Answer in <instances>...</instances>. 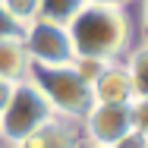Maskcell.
Wrapping results in <instances>:
<instances>
[{
    "label": "cell",
    "mask_w": 148,
    "mask_h": 148,
    "mask_svg": "<svg viewBox=\"0 0 148 148\" xmlns=\"http://www.w3.org/2000/svg\"><path fill=\"white\" fill-rule=\"evenodd\" d=\"M69 38L73 51L79 57H98V60H123V54L132 47V16L129 6H101L85 3L69 19Z\"/></svg>",
    "instance_id": "6da1fadb"
},
{
    "label": "cell",
    "mask_w": 148,
    "mask_h": 148,
    "mask_svg": "<svg viewBox=\"0 0 148 148\" xmlns=\"http://www.w3.org/2000/svg\"><path fill=\"white\" fill-rule=\"evenodd\" d=\"M29 82L44 95L54 117L79 123L85 117V110L91 107V88L76 76V69L69 63L66 66H32Z\"/></svg>",
    "instance_id": "7a4b0ae2"
},
{
    "label": "cell",
    "mask_w": 148,
    "mask_h": 148,
    "mask_svg": "<svg viewBox=\"0 0 148 148\" xmlns=\"http://www.w3.org/2000/svg\"><path fill=\"white\" fill-rule=\"evenodd\" d=\"M54 117L51 104L44 101V95L32 85L29 79L16 82V91L10 98V104L3 107L0 114V136H3V145L13 148L16 142H22L25 136H32L41 123Z\"/></svg>",
    "instance_id": "3957f363"
},
{
    "label": "cell",
    "mask_w": 148,
    "mask_h": 148,
    "mask_svg": "<svg viewBox=\"0 0 148 148\" xmlns=\"http://www.w3.org/2000/svg\"><path fill=\"white\" fill-rule=\"evenodd\" d=\"M22 44L29 51L32 66H66V63H73V57H76L69 29L60 25V22H47L41 16L25 25Z\"/></svg>",
    "instance_id": "277c9868"
},
{
    "label": "cell",
    "mask_w": 148,
    "mask_h": 148,
    "mask_svg": "<svg viewBox=\"0 0 148 148\" xmlns=\"http://www.w3.org/2000/svg\"><path fill=\"white\" fill-rule=\"evenodd\" d=\"M129 129H132L129 104H91L85 117L79 120L82 145H95V148H110Z\"/></svg>",
    "instance_id": "5b68a950"
},
{
    "label": "cell",
    "mask_w": 148,
    "mask_h": 148,
    "mask_svg": "<svg viewBox=\"0 0 148 148\" xmlns=\"http://www.w3.org/2000/svg\"><path fill=\"white\" fill-rule=\"evenodd\" d=\"M13 148H82V132H79L76 120L51 117L32 136H25L22 142H16Z\"/></svg>",
    "instance_id": "8992f818"
},
{
    "label": "cell",
    "mask_w": 148,
    "mask_h": 148,
    "mask_svg": "<svg viewBox=\"0 0 148 148\" xmlns=\"http://www.w3.org/2000/svg\"><path fill=\"white\" fill-rule=\"evenodd\" d=\"M132 101V85L126 79L123 63L114 60L95 82H91V104H129Z\"/></svg>",
    "instance_id": "52a82bcc"
},
{
    "label": "cell",
    "mask_w": 148,
    "mask_h": 148,
    "mask_svg": "<svg viewBox=\"0 0 148 148\" xmlns=\"http://www.w3.org/2000/svg\"><path fill=\"white\" fill-rule=\"evenodd\" d=\"M29 69H32V60L22 38H3L0 41V79L22 82V79H29Z\"/></svg>",
    "instance_id": "ba28073f"
},
{
    "label": "cell",
    "mask_w": 148,
    "mask_h": 148,
    "mask_svg": "<svg viewBox=\"0 0 148 148\" xmlns=\"http://www.w3.org/2000/svg\"><path fill=\"white\" fill-rule=\"evenodd\" d=\"M120 63H123L126 79L132 85V98H148V47L145 44H132L123 54Z\"/></svg>",
    "instance_id": "9c48e42d"
},
{
    "label": "cell",
    "mask_w": 148,
    "mask_h": 148,
    "mask_svg": "<svg viewBox=\"0 0 148 148\" xmlns=\"http://www.w3.org/2000/svg\"><path fill=\"white\" fill-rule=\"evenodd\" d=\"M85 3H88V0H38V16L47 19V22L69 25V19H73Z\"/></svg>",
    "instance_id": "30bf717a"
},
{
    "label": "cell",
    "mask_w": 148,
    "mask_h": 148,
    "mask_svg": "<svg viewBox=\"0 0 148 148\" xmlns=\"http://www.w3.org/2000/svg\"><path fill=\"white\" fill-rule=\"evenodd\" d=\"M69 66L76 69V76H79V79H82V82L91 88V82H95V79H98V76H101L110 63H107V60H98V57H79V54H76Z\"/></svg>",
    "instance_id": "8fae6325"
},
{
    "label": "cell",
    "mask_w": 148,
    "mask_h": 148,
    "mask_svg": "<svg viewBox=\"0 0 148 148\" xmlns=\"http://www.w3.org/2000/svg\"><path fill=\"white\" fill-rule=\"evenodd\" d=\"M0 6H3L22 29L38 19V0H0Z\"/></svg>",
    "instance_id": "7c38bea8"
},
{
    "label": "cell",
    "mask_w": 148,
    "mask_h": 148,
    "mask_svg": "<svg viewBox=\"0 0 148 148\" xmlns=\"http://www.w3.org/2000/svg\"><path fill=\"white\" fill-rule=\"evenodd\" d=\"M22 32H25V29L0 6V41H3V38H22Z\"/></svg>",
    "instance_id": "4fadbf2b"
},
{
    "label": "cell",
    "mask_w": 148,
    "mask_h": 148,
    "mask_svg": "<svg viewBox=\"0 0 148 148\" xmlns=\"http://www.w3.org/2000/svg\"><path fill=\"white\" fill-rule=\"evenodd\" d=\"M110 148H148V132H142V129H129L120 142H114Z\"/></svg>",
    "instance_id": "5bb4252c"
},
{
    "label": "cell",
    "mask_w": 148,
    "mask_h": 148,
    "mask_svg": "<svg viewBox=\"0 0 148 148\" xmlns=\"http://www.w3.org/2000/svg\"><path fill=\"white\" fill-rule=\"evenodd\" d=\"M13 91H16V82H10V79H0V114H3V107L10 104Z\"/></svg>",
    "instance_id": "9a60e30c"
},
{
    "label": "cell",
    "mask_w": 148,
    "mask_h": 148,
    "mask_svg": "<svg viewBox=\"0 0 148 148\" xmlns=\"http://www.w3.org/2000/svg\"><path fill=\"white\" fill-rule=\"evenodd\" d=\"M88 3H101V6H129L132 0H88Z\"/></svg>",
    "instance_id": "2e32d148"
},
{
    "label": "cell",
    "mask_w": 148,
    "mask_h": 148,
    "mask_svg": "<svg viewBox=\"0 0 148 148\" xmlns=\"http://www.w3.org/2000/svg\"><path fill=\"white\" fill-rule=\"evenodd\" d=\"M82 148H95V145H82Z\"/></svg>",
    "instance_id": "e0dca14e"
},
{
    "label": "cell",
    "mask_w": 148,
    "mask_h": 148,
    "mask_svg": "<svg viewBox=\"0 0 148 148\" xmlns=\"http://www.w3.org/2000/svg\"><path fill=\"white\" fill-rule=\"evenodd\" d=\"M0 145H3V136H0Z\"/></svg>",
    "instance_id": "ac0fdd59"
}]
</instances>
